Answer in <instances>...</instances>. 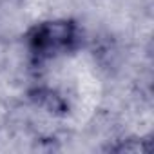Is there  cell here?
I'll return each mask as SVG.
<instances>
[{"label":"cell","instance_id":"obj_2","mask_svg":"<svg viewBox=\"0 0 154 154\" xmlns=\"http://www.w3.org/2000/svg\"><path fill=\"white\" fill-rule=\"evenodd\" d=\"M29 98L42 107L44 111L51 112V114H65L67 112V102L63 100V96L49 87H36L29 93Z\"/></svg>","mask_w":154,"mask_h":154},{"label":"cell","instance_id":"obj_1","mask_svg":"<svg viewBox=\"0 0 154 154\" xmlns=\"http://www.w3.org/2000/svg\"><path fill=\"white\" fill-rule=\"evenodd\" d=\"M82 31L74 20L54 18L35 24L26 33V49L35 63H44L78 49Z\"/></svg>","mask_w":154,"mask_h":154}]
</instances>
